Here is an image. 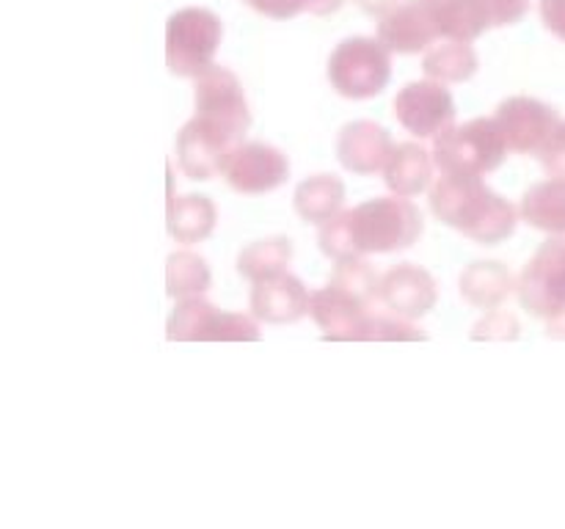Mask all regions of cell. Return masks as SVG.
Here are the masks:
<instances>
[{
    "label": "cell",
    "instance_id": "6da1fadb",
    "mask_svg": "<svg viewBox=\"0 0 565 529\" xmlns=\"http://www.w3.org/2000/svg\"><path fill=\"white\" fill-rule=\"evenodd\" d=\"M430 209L441 224L452 226L480 246H497L516 231L522 213L491 191L483 176L441 174L430 187Z\"/></svg>",
    "mask_w": 565,
    "mask_h": 529
},
{
    "label": "cell",
    "instance_id": "7a4b0ae2",
    "mask_svg": "<svg viewBox=\"0 0 565 529\" xmlns=\"http://www.w3.org/2000/svg\"><path fill=\"white\" fill-rule=\"evenodd\" d=\"M430 152L441 174L486 176L500 169L511 149L497 119H472L434 138Z\"/></svg>",
    "mask_w": 565,
    "mask_h": 529
},
{
    "label": "cell",
    "instance_id": "3957f363",
    "mask_svg": "<svg viewBox=\"0 0 565 529\" xmlns=\"http://www.w3.org/2000/svg\"><path fill=\"white\" fill-rule=\"evenodd\" d=\"M519 301L546 323V334L565 339V235H552L519 276Z\"/></svg>",
    "mask_w": 565,
    "mask_h": 529
},
{
    "label": "cell",
    "instance_id": "277c9868",
    "mask_svg": "<svg viewBox=\"0 0 565 529\" xmlns=\"http://www.w3.org/2000/svg\"><path fill=\"white\" fill-rule=\"evenodd\" d=\"M224 39V22L210 9H182L166 22V66L177 77H199L210 69Z\"/></svg>",
    "mask_w": 565,
    "mask_h": 529
},
{
    "label": "cell",
    "instance_id": "5b68a950",
    "mask_svg": "<svg viewBox=\"0 0 565 529\" xmlns=\"http://www.w3.org/2000/svg\"><path fill=\"white\" fill-rule=\"evenodd\" d=\"M362 253L406 251L423 235V213L406 196H386L351 209Z\"/></svg>",
    "mask_w": 565,
    "mask_h": 529
},
{
    "label": "cell",
    "instance_id": "8992f818",
    "mask_svg": "<svg viewBox=\"0 0 565 529\" xmlns=\"http://www.w3.org/2000/svg\"><path fill=\"white\" fill-rule=\"evenodd\" d=\"M392 77V53L379 36H353L337 44L329 58V80L340 97H379Z\"/></svg>",
    "mask_w": 565,
    "mask_h": 529
},
{
    "label": "cell",
    "instance_id": "52a82bcc",
    "mask_svg": "<svg viewBox=\"0 0 565 529\" xmlns=\"http://www.w3.org/2000/svg\"><path fill=\"white\" fill-rule=\"evenodd\" d=\"M166 336L171 342H257V317L241 312H221L202 295L177 301Z\"/></svg>",
    "mask_w": 565,
    "mask_h": 529
},
{
    "label": "cell",
    "instance_id": "ba28073f",
    "mask_svg": "<svg viewBox=\"0 0 565 529\" xmlns=\"http://www.w3.org/2000/svg\"><path fill=\"white\" fill-rule=\"evenodd\" d=\"M243 138L232 136L224 127L213 125V121L193 116L177 136V158H180V169L185 171L188 180L207 182L213 176L224 174L230 165L232 154L241 147Z\"/></svg>",
    "mask_w": 565,
    "mask_h": 529
},
{
    "label": "cell",
    "instance_id": "9c48e42d",
    "mask_svg": "<svg viewBox=\"0 0 565 529\" xmlns=\"http://www.w3.org/2000/svg\"><path fill=\"white\" fill-rule=\"evenodd\" d=\"M193 105H196V116L224 127L237 138L246 136L252 125V110H248L241 80L226 66L213 64L202 75L193 77Z\"/></svg>",
    "mask_w": 565,
    "mask_h": 529
},
{
    "label": "cell",
    "instance_id": "30bf717a",
    "mask_svg": "<svg viewBox=\"0 0 565 529\" xmlns=\"http://www.w3.org/2000/svg\"><path fill=\"white\" fill-rule=\"evenodd\" d=\"M395 116L412 136L434 141L456 125V102L445 83L425 77L397 91Z\"/></svg>",
    "mask_w": 565,
    "mask_h": 529
},
{
    "label": "cell",
    "instance_id": "8fae6325",
    "mask_svg": "<svg viewBox=\"0 0 565 529\" xmlns=\"http://www.w3.org/2000/svg\"><path fill=\"white\" fill-rule=\"evenodd\" d=\"M508 149L516 154H541L561 127V116L552 105L533 97H511L494 114Z\"/></svg>",
    "mask_w": 565,
    "mask_h": 529
},
{
    "label": "cell",
    "instance_id": "7c38bea8",
    "mask_svg": "<svg viewBox=\"0 0 565 529\" xmlns=\"http://www.w3.org/2000/svg\"><path fill=\"white\" fill-rule=\"evenodd\" d=\"M379 39L392 55L425 53L441 39L439 22H436V3L403 0L395 11L379 20Z\"/></svg>",
    "mask_w": 565,
    "mask_h": 529
},
{
    "label": "cell",
    "instance_id": "4fadbf2b",
    "mask_svg": "<svg viewBox=\"0 0 565 529\" xmlns=\"http://www.w3.org/2000/svg\"><path fill=\"white\" fill-rule=\"evenodd\" d=\"M232 191L243 196H263L285 185L290 176V163L285 154L268 143H241L232 154L230 165L224 171Z\"/></svg>",
    "mask_w": 565,
    "mask_h": 529
},
{
    "label": "cell",
    "instance_id": "5bb4252c",
    "mask_svg": "<svg viewBox=\"0 0 565 529\" xmlns=\"http://www.w3.org/2000/svg\"><path fill=\"white\" fill-rule=\"evenodd\" d=\"M436 301H439V290H436L434 276L419 264H395L381 276L379 303L386 309V314L414 323L434 312Z\"/></svg>",
    "mask_w": 565,
    "mask_h": 529
},
{
    "label": "cell",
    "instance_id": "9a60e30c",
    "mask_svg": "<svg viewBox=\"0 0 565 529\" xmlns=\"http://www.w3.org/2000/svg\"><path fill=\"white\" fill-rule=\"evenodd\" d=\"M392 149H395V141L375 121H351L342 127L340 138H337V158H340L342 169L359 176L384 174Z\"/></svg>",
    "mask_w": 565,
    "mask_h": 529
},
{
    "label": "cell",
    "instance_id": "2e32d148",
    "mask_svg": "<svg viewBox=\"0 0 565 529\" xmlns=\"http://www.w3.org/2000/svg\"><path fill=\"white\" fill-rule=\"evenodd\" d=\"M309 317L318 323L320 331H326V339L356 342V334L370 317V306L353 292L326 284L309 298Z\"/></svg>",
    "mask_w": 565,
    "mask_h": 529
},
{
    "label": "cell",
    "instance_id": "e0dca14e",
    "mask_svg": "<svg viewBox=\"0 0 565 529\" xmlns=\"http://www.w3.org/2000/svg\"><path fill=\"white\" fill-rule=\"evenodd\" d=\"M309 298L312 292L303 287L301 279L290 273L274 276V279L254 284L252 314L259 323L292 325L309 314Z\"/></svg>",
    "mask_w": 565,
    "mask_h": 529
},
{
    "label": "cell",
    "instance_id": "ac0fdd59",
    "mask_svg": "<svg viewBox=\"0 0 565 529\" xmlns=\"http://www.w3.org/2000/svg\"><path fill=\"white\" fill-rule=\"evenodd\" d=\"M434 152L419 143H397L392 149L390 163L384 165V182L395 196L414 198L428 191L434 182Z\"/></svg>",
    "mask_w": 565,
    "mask_h": 529
},
{
    "label": "cell",
    "instance_id": "d6986e66",
    "mask_svg": "<svg viewBox=\"0 0 565 529\" xmlns=\"http://www.w3.org/2000/svg\"><path fill=\"white\" fill-rule=\"evenodd\" d=\"M218 220V209L207 196L188 193V196H171L169 213H166V226L169 235L182 246H196L207 240Z\"/></svg>",
    "mask_w": 565,
    "mask_h": 529
},
{
    "label": "cell",
    "instance_id": "ffe728a7",
    "mask_svg": "<svg viewBox=\"0 0 565 529\" xmlns=\"http://www.w3.org/2000/svg\"><path fill=\"white\" fill-rule=\"evenodd\" d=\"M292 204H296L298 218L307 220V224L323 226L326 220L340 215L342 207H345V182L334 174L309 176L296 187Z\"/></svg>",
    "mask_w": 565,
    "mask_h": 529
},
{
    "label": "cell",
    "instance_id": "44dd1931",
    "mask_svg": "<svg viewBox=\"0 0 565 529\" xmlns=\"http://www.w3.org/2000/svg\"><path fill=\"white\" fill-rule=\"evenodd\" d=\"M519 279L500 262H472L461 273V295L478 309H497L516 292Z\"/></svg>",
    "mask_w": 565,
    "mask_h": 529
},
{
    "label": "cell",
    "instance_id": "7402d4cb",
    "mask_svg": "<svg viewBox=\"0 0 565 529\" xmlns=\"http://www.w3.org/2000/svg\"><path fill=\"white\" fill-rule=\"evenodd\" d=\"M519 213L533 229L546 235H565V176H552L530 187Z\"/></svg>",
    "mask_w": 565,
    "mask_h": 529
},
{
    "label": "cell",
    "instance_id": "603a6c76",
    "mask_svg": "<svg viewBox=\"0 0 565 529\" xmlns=\"http://www.w3.org/2000/svg\"><path fill=\"white\" fill-rule=\"evenodd\" d=\"M436 22H439L441 39L469 44L494 28L483 0H441L436 3Z\"/></svg>",
    "mask_w": 565,
    "mask_h": 529
},
{
    "label": "cell",
    "instance_id": "cb8c5ba5",
    "mask_svg": "<svg viewBox=\"0 0 565 529\" xmlns=\"http://www.w3.org/2000/svg\"><path fill=\"white\" fill-rule=\"evenodd\" d=\"M478 66L480 61L478 53L472 50V44L452 42V39L436 42L434 47L425 50L423 58L425 77L445 83V86H450V83H467L469 77L478 72Z\"/></svg>",
    "mask_w": 565,
    "mask_h": 529
},
{
    "label": "cell",
    "instance_id": "d4e9b609",
    "mask_svg": "<svg viewBox=\"0 0 565 529\" xmlns=\"http://www.w3.org/2000/svg\"><path fill=\"white\" fill-rule=\"evenodd\" d=\"M290 259L292 242L287 237H265V240L243 248L241 257H237V273L252 281V284H259V281L287 273Z\"/></svg>",
    "mask_w": 565,
    "mask_h": 529
},
{
    "label": "cell",
    "instance_id": "484cf974",
    "mask_svg": "<svg viewBox=\"0 0 565 529\" xmlns=\"http://www.w3.org/2000/svg\"><path fill=\"white\" fill-rule=\"evenodd\" d=\"M213 284L207 262L193 251H174L166 262V292L177 301L204 295Z\"/></svg>",
    "mask_w": 565,
    "mask_h": 529
},
{
    "label": "cell",
    "instance_id": "4316f807",
    "mask_svg": "<svg viewBox=\"0 0 565 529\" xmlns=\"http://www.w3.org/2000/svg\"><path fill=\"white\" fill-rule=\"evenodd\" d=\"M320 251L326 253L334 262H342V259L364 257L362 246H359L356 229H353V213L351 209H342L340 215H334L331 220H326L318 231Z\"/></svg>",
    "mask_w": 565,
    "mask_h": 529
},
{
    "label": "cell",
    "instance_id": "83f0119b",
    "mask_svg": "<svg viewBox=\"0 0 565 529\" xmlns=\"http://www.w3.org/2000/svg\"><path fill=\"white\" fill-rule=\"evenodd\" d=\"M331 284L353 292L359 301H364L370 306L373 301H379L381 276L375 273L373 264H370L367 259L353 257V259H342V262H337L334 276H331Z\"/></svg>",
    "mask_w": 565,
    "mask_h": 529
},
{
    "label": "cell",
    "instance_id": "f1b7e54d",
    "mask_svg": "<svg viewBox=\"0 0 565 529\" xmlns=\"http://www.w3.org/2000/svg\"><path fill=\"white\" fill-rule=\"evenodd\" d=\"M423 342L425 334L412 323V320H401L395 314L386 317H375L370 314L367 323L356 334V342Z\"/></svg>",
    "mask_w": 565,
    "mask_h": 529
},
{
    "label": "cell",
    "instance_id": "f546056e",
    "mask_svg": "<svg viewBox=\"0 0 565 529\" xmlns=\"http://www.w3.org/2000/svg\"><path fill=\"white\" fill-rule=\"evenodd\" d=\"M519 320L502 309H486V317L475 325L472 339L478 342H513L519 339Z\"/></svg>",
    "mask_w": 565,
    "mask_h": 529
},
{
    "label": "cell",
    "instance_id": "4dcf8cb0",
    "mask_svg": "<svg viewBox=\"0 0 565 529\" xmlns=\"http://www.w3.org/2000/svg\"><path fill=\"white\" fill-rule=\"evenodd\" d=\"M483 3L489 9L491 25L494 28L516 25L530 11V0H483Z\"/></svg>",
    "mask_w": 565,
    "mask_h": 529
},
{
    "label": "cell",
    "instance_id": "1f68e13d",
    "mask_svg": "<svg viewBox=\"0 0 565 529\" xmlns=\"http://www.w3.org/2000/svg\"><path fill=\"white\" fill-rule=\"evenodd\" d=\"M243 3L270 20H292L303 14V0H243Z\"/></svg>",
    "mask_w": 565,
    "mask_h": 529
},
{
    "label": "cell",
    "instance_id": "d6a6232c",
    "mask_svg": "<svg viewBox=\"0 0 565 529\" xmlns=\"http://www.w3.org/2000/svg\"><path fill=\"white\" fill-rule=\"evenodd\" d=\"M539 158L541 165H544L552 176H565V121H561L557 132L552 136V141L546 143L544 152H541Z\"/></svg>",
    "mask_w": 565,
    "mask_h": 529
},
{
    "label": "cell",
    "instance_id": "836d02e7",
    "mask_svg": "<svg viewBox=\"0 0 565 529\" xmlns=\"http://www.w3.org/2000/svg\"><path fill=\"white\" fill-rule=\"evenodd\" d=\"M539 14L546 31L565 42V0H541Z\"/></svg>",
    "mask_w": 565,
    "mask_h": 529
},
{
    "label": "cell",
    "instance_id": "e575fe53",
    "mask_svg": "<svg viewBox=\"0 0 565 529\" xmlns=\"http://www.w3.org/2000/svg\"><path fill=\"white\" fill-rule=\"evenodd\" d=\"M353 3L359 6V9L364 11V14L375 17V20H381V17H386L390 11H395L397 6L403 3V0H353Z\"/></svg>",
    "mask_w": 565,
    "mask_h": 529
},
{
    "label": "cell",
    "instance_id": "d590c367",
    "mask_svg": "<svg viewBox=\"0 0 565 529\" xmlns=\"http://www.w3.org/2000/svg\"><path fill=\"white\" fill-rule=\"evenodd\" d=\"M342 6H345V0H303V11L315 17H329L340 11Z\"/></svg>",
    "mask_w": 565,
    "mask_h": 529
},
{
    "label": "cell",
    "instance_id": "8d00e7d4",
    "mask_svg": "<svg viewBox=\"0 0 565 529\" xmlns=\"http://www.w3.org/2000/svg\"><path fill=\"white\" fill-rule=\"evenodd\" d=\"M428 3H441V0H428Z\"/></svg>",
    "mask_w": 565,
    "mask_h": 529
}]
</instances>
